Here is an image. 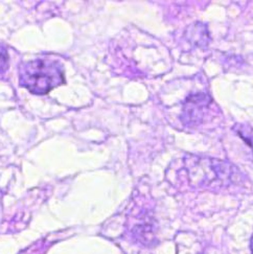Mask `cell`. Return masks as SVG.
<instances>
[{
	"label": "cell",
	"mask_w": 253,
	"mask_h": 254,
	"mask_svg": "<svg viewBox=\"0 0 253 254\" xmlns=\"http://www.w3.org/2000/svg\"><path fill=\"white\" fill-rule=\"evenodd\" d=\"M65 83L61 62L52 59H36L19 66V84L37 95H45Z\"/></svg>",
	"instance_id": "cell-1"
},
{
	"label": "cell",
	"mask_w": 253,
	"mask_h": 254,
	"mask_svg": "<svg viewBox=\"0 0 253 254\" xmlns=\"http://www.w3.org/2000/svg\"><path fill=\"white\" fill-rule=\"evenodd\" d=\"M210 103L211 99L205 93H198L189 96L183 106L182 122L190 127L200 125L204 116H205L206 109Z\"/></svg>",
	"instance_id": "cell-2"
},
{
	"label": "cell",
	"mask_w": 253,
	"mask_h": 254,
	"mask_svg": "<svg viewBox=\"0 0 253 254\" xmlns=\"http://www.w3.org/2000/svg\"><path fill=\"white\" fill-rule=\"evenodd\" d=\"M233 130L237 132L240 137L244 140L253 152V128L249 125H242L238 124L236 127H233Z\"/></svg>",
	"instance_id": "cell-3"
},
{
	"label": "cell",
	"mask_w": 253,
	"mask_h": 254,
	"mask_svg": "<svg viewBox=\"0 0 253 254\" xmlns=\"http://www.w3.org/2000/svg\"><path fill=\"white\" fill-rule=\"evenodd\" d=\"M8 66V54L6 48L0 44V73L6 70Z\"/></svg>",
	"instance_id": "cell-4"
},
{
	"label": "cell",
	"mask_w": 253,
	"mask_h": 254,
	"mask_svg": "<svg viewBox=\"0 0 253 254\" xmlns=\"http://www.w3.org/2000/svg\"><path fill=\"white\" fill-rule=\"evenodd\" d=\"M250 248H251V252L253 254V237L251 238V243H250Z\"/></svg>",
	"instance_id": "cell-5"
}]
</instances>
